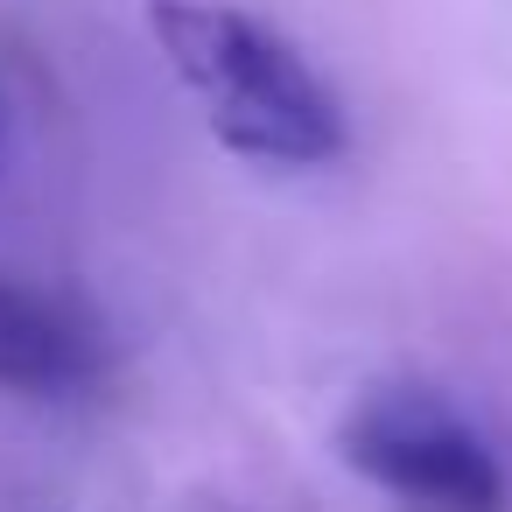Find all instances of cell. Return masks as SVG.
I'll return each instance as SVG.
<instances>
[{
    "label": "cell",
    "instance_id": "obj_3",
    "mask_svg": "<svg viewBox=\"0 0 512 512\" xmlns=\"http://www.w3.org/2000/svg\"><path fill=\"white\" fill-rule=\"evenodd\" d=\"M99 372H106V330L78 295L0 274V386L50 400L92 386Z\"/></svg>",
    "mask_w": 512,
    "mask_h": 512
},
{
    "label": "cell",
    "instance_id": "obj_2",
    "mask_svg": "<svg viewBox=\"0 0 512 512\" xmlns=\"http://www.w3.org/2000/svg\"><path fill=\"white\" fill-rule=\"evenodd\" d=\"M337 456L407 512H505L512 484L463 407L421 379L365 386L337 421Z\"/></svg>",
    "mask_w": 512,
    "mask_h": 512
},
{
    "label": "cell",
    "instance_id": "obj_1",
    "mask_svg": "<svg viewBox=\"0 0 512 512\" xmlns=\"http://www.w3.org/2000/svg\"><path fill=\"white\" fill-rule=\"evenodd\" d=\"M148 36L162 43L169 71L197 92L204 127L246 155L281 169H316L344 155V106L316 78V64L225 0H148Z\"/></svg>",
    "mask_w": 512,
    "mask_h": 512
}]
</instances>
